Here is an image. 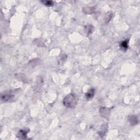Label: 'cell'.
I'll return each instance as SVG.
<instances>
[{
    "label": "cell",
    "mask_w": 140,
    "mask_h": 140,
    "mask_svg": "<svg viewBox=\"0 0 140 140\" xmlns=\"http://www.w3.org/2000/svg\"><path fill=\"white\" fill-rule=\"evenodd\" d=\"M78 99L73 94H70L65 97L63 100V104L65 106L68 108H74L77 105Z\"/></svg>",
    "instance_id": "obj_1"
},
{
    "label": "cell",
    "mask_w": 140,
    "mask_h": 140,
    "mask_svg": "<svg viewBox=\"0 0 140 140\" xmlns=\"http://www.w3.org/2000/svg\"><path fill=\"white\" fill-rule=\"evenodd\" d=\"M95 11L94 7H84L83 8V11L86 14H90L94 13Z\"/></svg>",
    "instance_id": "obj_9"
},
{
    "label": "cell",
    "mask_w": 140,
    "mask_h": 140,
    "mask_svg": "<svg viewBox=\"0 0 140 140\" xmlns=\"http://www.w3.org/2000/svg\"><path fill=\"white\" fill-rule=\"evenodd\" d=\"M112 17V14L111 13H107L105 17V22L108 23L111 19Z\"/></svg>",
    "instance_id": "obj_11"
},
{
    "label": "cell",
    "mask_w": 140,
    "mask_h": 140,
    "mask_svg": "<svg viewBox=\"0 0 140 140\" xmlns=\"http://www.w3.org/2000/svg\"><path fill=\"white\" fill-rule=\"evenodd\" d=\"M110 109L107 107H101L100 109V115L105 118H108L110 115Z\"/></svg>",
    "instance_id": "obj_3"
},
{
    "label": "cell",
    "mask_w": 140,
    "mask_h": 140,
    "mask_svg": "<svg viewBox=\"0 0 140 140\" xmlns=\"http://www.w3.org/2000/svg\"><path fill=\"white\" fill-rule=\"evenodd\" d=\"M107 129H108L107 124H104L103 125L101 126V127H100V130L99 131L98 133L99 134V135L101 137L104 136L106 135V133L107 132Z\"/></svg>",
    "instance_id": "obj_4"
},
{
    "label": "cell",
    "mask_w": 140,
    "mask_h": 140,
    "mask_svg": "<svg viewBox=\"0 0 140 140\" xmlns=\"http://www.w3.org/2000/svg\"><path fill=\"white\" fill-rule=\"evenodd\" d=\"M42 2L43 4H44L45 6H48V7L53 6L54 4V2L52 1H42Z\"/></svg>",
    "instance_id": "obj_12"
},
{
    "label": "cell",
    "mask_w": 140,
    "mask_h": 140,
    "mask_svg": "<svg viewBox=\"0 0 140 140\" xmlns=\"http://www.w3.org/2000/svg\"><path fill=\"white\" fill-rule=\"evenodd\" d=\"M128 43H129V40H125V41H122L120 43V47L121 49L123 51H126V50L128 48Z\"/></svg>",
    "instance_id": "obj_10"
},
{
    "label": "cell",
    "mask_w": 140,
    "mask_h": 140,
    "mask_svg": "<svg viewBox=\"0 0 140 140\" xmlns=\"http://www.w3.org/2000/svg\"><path fill=\"white\" fill-rule=\"evenodd\" d=\"M129 122L131 125L133 126L137 125L138 123V118L137 116L133 115L129 118Z\"/></svg>",
    "instance_id": "obj_7"
},
{
    "label": "cell",
    "mask_w": 140,
    "mask_h": 140,
    "mask_svg": "<svg viewBox=\"0 0 140 140\" xmlns=\"http://www.w3.org/2000/svg\"><path fill=\"white\" fill-rule=\"evenodd\" d=\"M94 27L91 25H88L84 27V31L87 35L89 36L94 31Z\"/></svg>",
    "instance_id": "obj_8"
},
{
    "label": "cell",
    "mask_w": 140,
    "mask_h": 140,
    "mask_svg": "<svg viewBox=\"0 0 140 140\" xmlns=\"http://www.w3.org/2000/svg\"><path fill=\"white\" fill-rule=\"evenodd\" d=\"M95 95V90L94 89H90L85 94V98L87 100H90L94 98Z\"/></svg>",
    "instance_id": "obj_6"
},
{
    "label": "cell",
    "mask_w": 140,
    "mask_h": 140,
    "mask_svg": "<svg viewBox=\"0 0 140 140\" xmlns=\"http://www.w3.org/2000/svg\"><path fill=\"white\" fill-rule=\"evenodd\" d=\"M14 95L12 94V92H4L1 95V100L5 102L12 101L13 99Z\"/></svg>",
    "instance_id": "obj_2"
},
{
    "label": "cell",
    "mask_w": 140,
    "mask_h": 140,
    "mask_svg": "<svg viewBox=\"0 0 140 140\" xmlns=\"http://www.w3.org/2000/svg\"><path fill=\"white\" fill-rule=\"evenodd\" d=\"M29 130L27 131L26 130H21L19 131L17 135V137L19 138L20 139H25L27 137V133L29 132Z\"/></svg>",
    "instance_id": "obj_5"
}]
</instances>
